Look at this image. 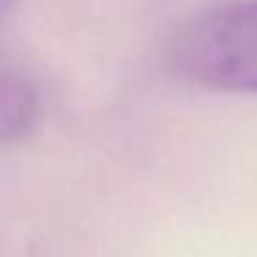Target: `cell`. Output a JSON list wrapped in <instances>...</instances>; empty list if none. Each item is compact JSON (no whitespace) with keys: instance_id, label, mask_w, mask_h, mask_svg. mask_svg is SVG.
Returning a JSON list of instances; mask_svg holds the SVG:
<instances>
[{"instance_id":"obj_1","label":"cell","mask_w":257,"mask_h":257,"mask_svg":"<svg viewBox=\"0 0 257 257\" xmlns=\"http://www.w3.org/2000/svg\"><path fill=\"white\" fill-rule=\"evenodd\" d=\"M172 64L185 80L257 94V0L205 9L177 31Z\"/></svg>"},{"instance_id":"obj_2","label":"cell","mask_w":257,"mask_h":257,"mask_svg":"<svg viewBox=\"0 0 257 257\" xmlns=\"http://www.w3.org/2000/svg\"><path fill=\"white\" fill-rule=\"evenodd\" d=\"M39 119V94L25 75L0 69V141H23Z\"/></svg>"}]
</instances>
